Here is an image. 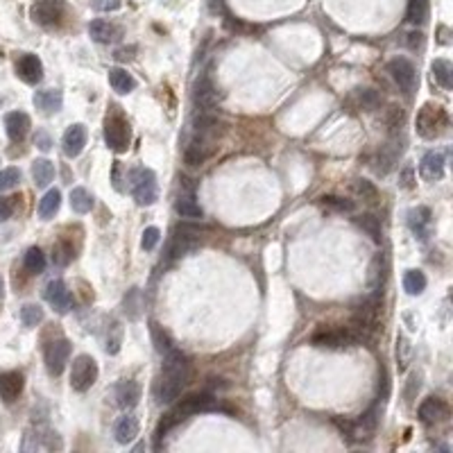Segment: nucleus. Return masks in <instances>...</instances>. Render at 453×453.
Listing matches in <instances>:
<instances>
[{
  "mask_svg": "<svg viewBox=\"0 0 453 453\" xmlns=\"http://www.w3.org/2000/svg\"><path fill=\"white\" fill-rule=\"evenodd\" d=\"M188 378V360L186 356L177 349H168L163 354V367L161 374L154 383V397L159 404H173V401L182 395L184 385Z\"/></svg>",
  "mask_w": 453,
  "mask_h": 453,
  "instance_id": "obj_1",
  "label": "nucleus"
},
{
  "mask_svg": "<svg viewBox=\"0 0 453 453\" xmlns=\"http://www.w3.org/2000/svg\"><path fill=\"white\" fill-rule=\"evenodd\" d=\"M415 125H417V134L421 138L433 140V138H440L442 134L449 130V116L440 105H430V102H426V105L419 109L417 123Z\"/></svg>",
  "mask_w": 453,
  "mask_h": 453,
  "instance_id": "obj_2",
  "label": "nucleus"
},
{
  "mask_svg": "<svg viewBox=\"0 0 453 453\" xmlns=\"http://www.w3.org/2000/svg\"><path fill=\"white\" fill-rule=\"evenodd\" d=\"M130 191H132V197L136 199V204L140 206L154 204L159 197L157 175H154L150 168H134L130 173Z\"/></svg>",
  "mask_w": 453,
  "mask_h": 453,
  "instance_id": "obj_3",
  "label": "nucleus"
},
{
  "mask_svg": "<svg viewBox=\"0 0 453 453\" xmlns=\"http://www.w3.org/2000/svg\"><path fill=\"white\" fill-rule=\"evenodd\" d=\"M95 381H98V363L88 354H79L77 358L73 360L71 388L75 392H86Z\"/></svg>",
  "mask_w": 453,
  "mask_h": 453,
  "instance_id": "obj_4",
  "label": "nucleus"
},
{
  "mask_svg": "<svg viewBox=\"0 0 453 453\" xmlns=\"http://www.w3.org/2000/svg\"><path fill=\"white\" fill-rule=\"evenodd\" d=\"M64 14H66L64 0H34L32 7H29V16H32L34 23H39L43 27L59 25Z\"/></svg>",
  "mask_w": 453,
  "mask_h": 453,
  "instance_id": "obj_5",
  "label": "nucleus"
},
{
  "mask_svg": "<svg viewBox=\"0 0 453 453\" xmlns=\"http://www.w3.org/2000/svg\"><path fill=\"white\" fill-rule=\"evenodd\" d=\"M105 140L114 152H127L130 147V123L121 114H111L105 121Z\"/></svg>",
  "mask_w": 453,
  "mask_h": 453,
  "instance_id": "obj_6",
  "label": "nucleus"
},
{
  "mask_svg": "<svg viewBox=\"0 0 453 453\" xmlns=\"http://www.w3.org/2000/svg\"><path fill=\"white\" fill-rule=\"evenodd\" d=\"M310 343L322 349H349L358 345V340L347 326V329H317L313 338H310Z\"/></svg>",
  "mask_w": 453,
  "mask_h": 453,
  "instance_id": "obj_7",
  "label": "nucleus"
},
{
  "mask_svg": "<svg viewBox=\"0 0 453 453\" xmlns=\"http://www.w3.org/2000/svg\"><path fill=\"white\" fill-rule=\"evenodd\" d=\"M388 71L395 84L404 91L406 95H411L415 88H417V71H415L413 62H408L406 57H397L388 64Z\"/></svg>",
  "mask_w": 453,
  "mask_h": 453,
  "instance_id": "obj_8",
  "label": "nucleus"
},
{
  "mask_svg": "<svg viewBox=\"0 0 453 453\" xmlns=\"http://www.w3.org/2000/svg\"><path fill=\"white\" fill-rule=\"evenodd\" d=\"M69 358H71V343L66 338L53 340V343L46 347V367L50 374H55V376L62 374Z\"/></svg>",
  "mask_w": 453,
  "mask_h": 453,
  "instance_id": "obj_9",
  "label": "nucleus"
},
{
  "mask_svg": "<svg viewBox=\"0 0 453 453\" xmlns=\"http://www.w3.org/2000/svg\"><path fill=\"white\" fill-rule=\"evenodd\" d=\"M46 302L62 315L69 313V310L73 308V295H71L69 288H66V284L62 279L50 281V284L46 286Z\"/></svg>",
  "mask_w": 453,
  "mask_h": 453,
  "instance_id": "obj_10",
  "label": "nucleus"
},
{
  "mask_svg": "<svg viewBox=\"0 0 453 453\" xmlns=\"http://www.w3.org/2000/svg\"><path fill=\"white\" fill-rule=\"evenodd\" d=\"M215 408H218V404H215V399H213L211 395H193V397H188V399H184L173 413L184 421V419L188 417V415L209 413V411H215Z\"/></svg>",
  "mask_w": 453,
  "mask_h": 453,
  "instance_id": "obj_11",
  "label": "nucleus"
},
{
  "mask_svg": "<svg viewBox=\"0 0 453 453\" xmlns=\"http://www.w3.org/2000/svg\"><path fill=\"white\" fill-rule=\"evenodd\" d=\"M218 100H220V93L211 82V77H206V75L199 77L195 82V86H193V102H195V107L213 109L215 105H218Z\"/></svg>",
  "mask_w": 453,
  "mask_h": 453,
  "instance_id": "obj_12",
  "label": "nucleus"
},
{
  "mask_svg": "<svg viewBox=\"0 0 453 453\" xmlns=\"http://www.w3.org/2000/svg\"><path fill=\"white\" fill-rule=\"evenodd\" d=\"M408 227L415 234V238L426 241L430 236V229H433V213H430L428 206H417L408 213Z\"/></svg>",
  "mask_w": 453,
  "mask_h": 453,
  "instance_id": "obj_13",
  "label": "nucleus"
},
{
  "mask_svg": "<svg viewBox=\"0 0 453 453\" xmlns=\"http://www.w3.org/2000/svg\"><path fill=\"white\" fill-rule=\"evenodd\" d=\"M86 145V127L84 125H71L69 130H66L64 138H62V147H64V154L71 159H75L82 154Z\"/></svg>",
  "mask_w": 453,
  "mask_h": 453,
  "instance_id": "obj_14",
  "label": "nucleus"
},
{
  "mask_svg": "<svg viewBox=\"0 0 453 453\" xmlns=\"http://www.w3.org/2000/svg\"><path fill=\"white\" fill-rule=\"evenodd\" d=\"M16 73L25 84H39L43 79V64L36 55H23L16 62Z\"/></svg>",
  "mask_w": 453,
  "mask_h": 453,
  "instance_id": "obj_15",
  "label": "nucleus"
},
{
  "mask_svg": "<svg viewBox=\"0 0 453 453\" xmlns=\"http://www.w3.org/2000/svg\"><path fill=\"white\" fill-rule=\"evenodd\" d=\"M444 166H447V159H444L442 152H428V154H424V159H421V163H419L421 180L440 182L442 177H444Z\"/></svg>",
  "mask_w": 453,
  "mask_h": 453,
  "instance_id": "obj_16",
  "label": "nucleus"
},
{
  "mask_svg": "<svg viewBox=\"0 0 453 453\" xmlns=\"http://www.w3.org/2000/svg\"><path fill=\"white\" fill-rule=\"evenodd\" d=\"M449 417V406L447 401L437 399V397H428L424 404L419 406V419L424 424H437V421Z\"/></svg>",
  "mask_w": 453,
  "mask_h": 453,
  "instance_id": "obj_17",
  "label": "nucleus"
},
{
  "mask_svg": "<svg viewBox=\"0 0 453 453\" xmlns=\"http://www.w3.org/2000/svg\"><path fill=\"white\" fill-rule=\"evenodd\" d=\"M23 385H25V378L21 372H5L0 374V399L5 404H12L16 401L19 395L23 392Z\"/></svg>",
  "mask_w": 453,
  "mask_h": 453,
  "instance_id": "obj_18",
  "label": "nucleus"
},
{
  "mask_svg": "<svg viewBox=\"0 0 453 453\" xmlns=\"http://www.w3.org/2000/svg\"><path fill=\"white\" fill-rule=\"evenodd\" d=\"M5 130H7L10 140L21 143L29 132V116L23 114V111H12V114L5 116Z\"/></svg>",
  "mask_w": 453,
  "mask_h": 453,
  "instance_id": "obj_19",
  "label": "nucleus"
},
{
  "mask_svg": "<svg viewBox=\"0 0 453 453\" xmlns=\"http://www.w3.org/2000/svg\"><path fill=\"white\" fill-rule=\"evenodd\" d=\"M211 154H213V147L209 143V138L197 136L195 140H191V145L186 147V152H184V161H186V166H202Z\"/></svg>",
  "mask_w": 453,
  "mask_h": 453,
  "instance_id": "obj_20",
  "label": "nucleus"
},
{
  "mask_svg": "<svg viewBox=\"0 0 453 453\" xmlns=\"http://www.w3.org/2000/svg\"><path fill=\"white\" fill-rule=\"evenodd\" d=\"M175 211L180 213L182 218H191V220L202 218V206L197 204V199H195V195H193L191 188H184L180 195H177Z\"/></svg>",
  "mask_w": 453,
  "mask_h": 453,
  "instance_id": "obj_21",
  "label": "nucleus"
},
{
  "mask_svg": "<svg viewBox=\"0 0 453 453\" xmlns=\"http://www.w3.org/2000/svg\"><path fill=\"white\" fill-rule=\"evenodd\" d=\"M140 399V388L138 383L134 381H123L116 385V404L123 408V411H132L134 406L138 404Z\"/></svg>",
  "mask_w": 453,
  "mask_h": 453,
  "instance_id": "obj_22",
  "label": "nucleus"
},
{
  "mask_svg": "<svg viewBox=\"0 0 453 453\" xmlns=\"http://www.w3.org/2000/svg\"><path fill=\"white\" fill-rule=\"evenodd\" d=\"M34 105L39 107L43 114H55L64 105V95L59 88H46V91L34 93Z\"/></svg>",
  "mask_w": 453,
  "mask_h": 453,
  "instance_id": "obj_23",
  "label": "nucleus"
},
{
  "mask_svg": "<svg viewBox=\"0 0 453 453\" xmlns=\"http://www.w3.org/2000/svg\"><path fill=\"white\" fill-rule=\"evenodd\" d=\"M88 34H91V39L98 43H111L121 36V27H116L114 23H109V21L98 19V21H91V23H88Z\"/></svg>",
  "mask_w": 453,
  "mask_h": 453,
  "instance_id": "obj_24",
  "label": "nucleus"
},
{
  "mask_svg": "<svg viewBox=\"0 0 453 453\" xmlns=\"http://www.w3.org/2000/svg\"><path fill=\"white\" fill-rule=\"evenodd\" d=\"M114 435L118 444H132L138 435V419L134 415H125V417L116 421Z\"/></svg>",
  "mask_w": 453,
  "mask_h": 453,
  "instance_id": "obj_25",
  "label": "nucleus"
},
{
  "mask_svg": "<svg viewBox=\"0 0 453 453\" xmlns=\"http://www.w3.org/2000/svg\"><path fill=\"white\" fill-rule=\"evenodd\" d=\"M349 105H354L356 109H363V111H372L381 105V95L372 91V88H356Z\"/></svg>",
  "mask_w": 453,
  "mask_h": 453,
  "instance_id": "obj_26",
  "label": "nucleus"
},
{
  "mask_svg": "<svg viewBox=\"0 0 453 453\" xmlns=\"http://www.w3.org/2000/svg\"><path fill=\"white\" fill-rule=\"evenodd\" d=\"M109 84L114 86L116 93L125 95V93L134 91V86H136V79H134L130 73L123 71V69H109Z\"/></svg>",
  "mask_w": 453,
  "mask_h": 453,
  "instance_id": "obj_27",
  "label": "nucleus"
},
{
  "mask_svg": "<svg viewBox=\"0 0 453 453\" xmlns=\"http://www.w3.org/2000/svg\"><path fill=\"white\" fill-rule=\"evenodd\" d=\"M430 71H433V77L435 82L440 84L442 88H447L451 91L453 86V66L449 59H435L433 64H430Z\"/></svg>",
  "mask_w": 453,
  "mask_h": 453,
  "instance_id": "obj_28",
  "label": "nucleus"
},
{
  "mask_svg": "<svg viewBox=\"0 0 453 453\" xmlns=\"http://www.w3.org/2000/svg\"><path fill=\"white\" fill-rule=\"evenodd\" d=\"M32 177H34V184L36 186H48L50 182L55 180V166L53 161L48 159H36L32 163Z\"/></svg>",
  "mask_w": 453,
  "mask_h": 453,
  "instance_id": "obj_29",
  "label": "nucleus"
},
{
  "mask_svg": "<svg viewBox=\"0 0 453 453\" xmlns=\"http://www.w3.org/2000/svg\"><path fill=\"white\" fill-rule=\"evenodd\" d=\"M59 206H62V193H59L57 188L48 191L39 202V215L43 220H50L59 211Z\"/></svg>",
  "mask_w": 453,
  "mask_h": 453,
  "instance_id": "obj_30",
  "label": "nucleus"
},
{
  "mask_svg": "<svg viewBox=\"0 0 453 453\" xmlns=\"http://www.w3.org/2000/svg\"><path fill=\"white\" fill-rule=\"evenodd\" d=\"M71 206L75 213H88L93 209V195L82 186L73 188L71 191Z\"/></svg>",
  "mask_w": 453,
  "mask_h": 453,
  "instance_id": "obj_31",
  "label": "nucleus"
},
{
  "mask_svg": "<svg viewBox=\"0 0 453 453\" xmlns=\"http://www.w3.org/2000/svg\"><path fill=\"white\" fill-rule=\"evenodd\" d=\"M408 23L413 25H421L428 21V0H411L408 3V12H406Z\"/></svg>",
  "mask_w": 453,
  "mask_h": 453,
  "instance_id": "obj_32",
  "label": "nucleus"
},
{
  "mask_svg": "<svg viewBox=\"0 0 453 453\" xmlns=\"http://www.w3.org/2000/svg\"><path fill=\"white\" fill-rule=\"evenodd\" d=\"M426 288V277L421 270H408L404 277V291L408 295H419Z\"/></svg>",
  "mask_w": 453,
  "mask_h": 453,
  "instance_id": "obj_33",
  "label": "nucleus"
},
{
  "mask_svg": "<svg viewBox=\"0 0 453 453\" xmlns=\"http://www.w3.org/2000/svg\"><path fill=\"white\" fill-rule=\"evenodd\" d=\"M25 270L29 274H41L43 270H46V254L39 249V247H29L25 252Z\"/></svg>",
  "mask_w": 453,
  "mask_h": 453,
  "instance_id": "obj_34",
  "label": "nucleus"
},
{
  "mask_svg": "<svg viewBox=\"0 0 453 453\" xmlns=\"http://www.w3.org/2000/svg\"><path fill=\"white\" fill-rule=\"evenodd\" d=\"M356 225H358L372 241H376V243L381 241V222H378L376 215H372V213L358 215V218H356Z\"/></svg>",
  "mask_w": 453,
  "mask_h": 453,
  "instance_id": "obj_35",
  "label": "nucleus"
},
{
  "mask_svg": "<svg viewBox=\"0 0 453 453\" xmlns=\"http://www.w3.org/2000/svg\"><path fill=\"white\" fill-rule=\"evenodd\" d=\"M73 245L69 241H59L53 247V263L55 265H69L73 261Z\"/></svg>",
  "mask_w": 453,
  "mask_h": 453,
  "instance_id": "obj_36",
  "label": "nucleus"
},
{
  "mask_svg": "<svg viewBox=\"0 0 453 453\" xmlns=\"http://www.w3.org/2000/svg\"><path fill=\"white\" fill-rule=\"evenodd\" d=\"M21 322L25 326H36L39 322H43V308L39 304H25L21 308Z\"/></svg>",
  "mask_w": 453,
  "mask_h": 453,
  "instance_id": "obj_37",
  "label": "nucleus"
},
{
  "mask_svg": "<svg viewBox=\"0 0 453 453\" xmlns=\"http://www.w3.org/2000/svg\"><path fill=\"white\" fill-rule=\"evenodd\" d=\"M150 331H152V340H154V347H157L159 354H166L168 349H173V343H170L168 333L161 329L157 322H150Z\"/></svg>",
  "mask_w": 453,
  "mask_h": 453,
  "instance_id": "obj_38",
  "label": "nucleus"
},
{
  "mask_svg": "<svg viewBox=\"0 0 453 453\" xmlns=\"http://www.w3.org/2000/svg\"><path fill=\"white\" fill-rule=\"evenodd\" d=\"M21 182V170L19 168H5L0 170V193L16 188Z\"/></svg>",
  "mask_w": 453,
  "mask_h": 453,
  "instance_id": "obj_39",
  "label": "nucleus"
},
{
  "mask_svg": "<svg viewBox=\"0 0 453 453\" xmlns=\"http://www.w3.org/2000/svg\"><path fill=\"white\" fill-rule=\"evenodd\" d=\"M322 204L326 209H336V211H354V202H347L343 197H336V195H324L322 197Z\"/></svg>",
  "mask_w": 453,
  "mask_h": 453,
  "instance_id": "obj_40",
  "label": "nucleus"
},
{
  "mask_svg": "<svg viewBox=\"0 0 453 453\" xmlns=\"http://www.w3.org/2000/svg\"><path fill=\"white\" fill-rule=\"evenodd\" d=\"M161 238V232L157 227H147L143 232V241H140V247H143L145 252H152L154 247H157V243Z\"/></svg>",
  "mask_w": 453,
  "mask_h": 453,
  "instance_id": "obj_41",
  "label": "nucleus"
},
{
  "mask_svg": "<svg viewBox=\"0 0 453 453\" xmlns=\"http://www.w3.org/2000/svg\"><path fill=\"white\" fill-rule=\"evenodd\" d=\"M356 193L363 195V199H367V202H374V199H376L374 184L367 182V180H356Z\"/></svg>",
  "mask_w": 453,
  "mask_h": 453,
  "instance_id": "obj_42",
  "label": "nucleus"
},
{
  "mask_svg": "<svg viewBox=\"0 0 453 453\" xmlns=\"http://www.w3.org/2000/svg\"><path fill=\"white\" fill-rule=\"evenodd\" d=\"M123 0H93V10L95 12H116L121 10Z\"/></svg>",
  "mask_w": 453,
  "mask_h": 453,
  "instance_id": "obj_43",
  "label": "nucleus"
},
{
  "mask_svg": "<svg viewBox=\"0 0 453 453\" xmlns=\"http://www.w3.org/2000/svg\"><path fill=\"white\" fill-rule=\"evenodd\" d=\"M14 213V202L12 197H0V222L10 220Z\"/></svg>",
  "mask_w": 453,
  "mask_h": 453,
  "instance_id": "obj_44",
  "label": "nucleus"
},
{
  "mask_svg": "<svg viewBox=\"0 0 453 453\" xmlns=\"http://www.w3.org/2000/svg\"><path fill=\"white\" fill-rule=\"evenodd\" d=\"M415 392H419V374H413L411 376V385H408V392H406V401L408 404H413V395Z\"/></svg>",
  "mask_w": 453,
  "mask_h": 453,
  "instance_id": "obj_45",
  "label": "nucleus"
},
{
  "mask_svg": "<svg viewBox=\"0 0 453 453\" xmlns=\"http://www.w3.org/2000/svg\"><path fill=\"white\" fill-rule=\"evenodd\" d=\"M36 145H39L43 152H48V150H50V145H53V143H50V138L46 136V134L39 132V134H36Z\"/></svg>",
  "mask_w": 453,
  "mask_h": 453,
  "instance_id": "obj_46",
  "label": "nucleus"
},
{
  "mask_svg": "<svg viewBox=\"0 0 453 453\" xmlns=\"http://www.w3.org/2000/svg\"><path fill=\"white\" fill-rule=\"evenodd\" d=\"M411 36V46L413 48H417V46H421V34L417 32V34H408Z\"/></svg>",
  "mask_w": 453,
  "mask_h": 453,
  "instance_id": "obj_47",
  "label": "nucleus"
},
{
  "mask_svg": "<svg viewBox=\"0 0 453 453\" xmlns=\"http://www.w3.org/2000/svg\"><path fill=\"white\" fill-rule=\"evenodd\" d=\"M3 291H5V281H3V277H0V299H3Z\"/></svg>",
  "mask_w": 453,
  "mask_h": 453,
  "instance_id": "obj_48",
  "label": "nucleus"
}]
</instances>
